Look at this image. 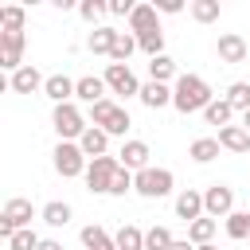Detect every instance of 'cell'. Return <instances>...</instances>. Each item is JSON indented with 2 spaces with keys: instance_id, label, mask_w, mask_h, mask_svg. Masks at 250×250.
<instances>
[{
  "instance_id": "3",
  "label": "cell",
  "mask_w": 250,
  "mask_h": 250,
  "mask_svg": "<svg viewBox=\"0 0 250 250\" xmlns=\"http://www.w3.org/2000/svg\"><path fill=\"white\" fill-rule=\"evenodd\" d=\"M51 125H55L59 141H82V133L90 129V125H86V117L78 113V105H74V102H66V105H55V113H51Z\"/></svg>"
},
{
  "instance_id": "38",
  "label": "cell",
  "mask_w": 250,
  "mask_h": 250,
  "mask_svg": "<svg viewBox=\"0 0 250 250\" xmlns=\"http://www.w3.org/2000/svg\"><path fill=\"white\" fill-rule=\"evenodd\" d=\"M133 176H137V172L121 168V172L113 176V188H109V195H125V191H133Z\"/></svg>"
},
{
  "instance_id": "22",
  "label": "cell",
  "mask_w": 250,
  "mask_h": 250,
  "mask_svg": "<svg viewBox=\"0 0 250 250\" xmlns=\"http://www.w3.org/2000/svg\"><path fill=\"white\" fill-rule=\"evenodd\" d=\"M219 137H199V141H191V148H188V156L195 160V164H211L215 156H219Z\"/></svg>"
},
{
  "instance_id": "6",
  "label": "cell",
  "mask_w": 250,
  "mask_h": 250,
  "mask_svg": "<svg viewBox=\"0 0 250 250\" xmlns=\"http://www.w3.org/2000/svg\"><path fill=\"white\" fill-rule=\"evenodd\" d=\"M117 172H121V160H117V156H98V160H90V168H86V188H90L94 195H109Z\"/></svg>"
},
{
  "instance_id": "32",
  "label": "cell",
  "mask_w": 250,
  "mask_h": 250,
  "mask_svg": "<svg viewBox=\"0 0 250 250\" xmlns=\"http://www.w3.org/2000/svg\"><path fill=\"white\" fill-rule=\"evenodd\" d=\"M191 20L195 23H215L219 20V0H195L191 4Z\"/></svg>"
},
{
  "instance_id": "9",
  "label": "cell",
  "mask_w": 250,
  "mask_h": 250,
  "mask_svg": "<svg viewBox=\"0 0 250 250\" xmlns=\"http://www.w3.org/2000/svg\"><path fill=\"white\" fill-rule=\"evenodd\" d=\"M105 86L113 90V94H125V98H141V82H137V74L129 70V62H109L105 66Z\"/></svg>"
},
{
  "instance_id": "25",
  "label": "cell",
  "mask_w": 250,
  "mask_h": 250,
  "mask_svg": "<svg viewBox=\"0 0 250 250\" xmlns=\"http://www.w3.org/2000/svg\"><path fill=\"white\" fill-rule=\"evenodd\" d=\"M113 246H117V250H145V230L133 227V223H125V227L113 234Z\"/></svg>"
},
{
  "instance_id": "34",
  "label": "cell",
  "mask_w": 250,
  "mask_h": 250,
  "mask_svg": "<svg viewBox=\"0 0 250 250\" xmlns=\"http://www.w3.org/2000/svg\"><path fill=\"white\" fill-rule=\"evenodd\" d=\"M39 242H43V238H39L31 227H23V230H16V234L8 238V250H39Z\"/></svg>"
},
{
  "instance_id": "41",
  "label": "cell",
  "mask_w": 250,
  "mask_h": 250,
  "mask_svg": "<svg viewBox=\"0 0 250 250\" xmlns=\"http://www.w3.org/2000/svg\"><path fill=\"white\" fill-rule=\"evenodd\" d=\"M172 250H195V242H188V238H176V242H172Z\"/></svg>"
},
{
  "instance_id": "15",
  "label": "cell",
  "mask_w": 250,
  "mask_h": 250,
  "mask_svg": "<svg viewBox=\"0 0 250 250\" xmlns=\"http://www.w3.org/2000/svg\"><path fill=\"white\" fill-rule=\"evenodd\" d=\"M43 82H47V78H43L31 62H23V66L12 74V90H16V94H35V90H43Z\"/></svg>"
},
{
  "instance_id": "28",
  "label": "cell",
  "mask_w": 250,
  "mask_h": 250,
  "mask_svg": "<svg viewBox=\"0 0 250 250\" xmlns=\"http://www.w3.org/2000/svg\"><path fill=\"white\" fill-rule=\"evenodd\" d=\"M148 78H152V82H164V86H168V82L176 78V62H172L168 55H156V59H148Z\"/></svg>"
},
{
  "instance_id": "42",
  "label": "cell",
  "mask_w": 250,
  "mask_h": 250,
  "mask_svg": "<svg viewBox=\"0 0 250 250\" xmlns=\"http://www.w3.org/2000/svg\"><path fill=\"white\" fill-rule=\"evenodd\" d=\"M39 250H62V246H59L55 238H43V242H39Z\"/></svg>"
},
{
  "instance_id": "44",
  "label": "cell",
  "mask_w": 250,
  "mask_h": 250,
  "mask_svg": "<svg viewBox=\"0 0 250 250\" xmlns=\"http://www.w3.org/2000/svg\"><path fill=\"white\" fill-rule=\"evenodd\" d=\"M195 250H219V246H215V242H203V246H195Z\"/></svg>"
},
{
  "instance_id": "43",
  "label": "cell",
  "mask_w": 250,
  "mask_h": 250,
  "mask_svg": "<svg viewBox=\"0 0 250 250\" xmlns=\"http://www.w3.org/2000/svg\"><path fill=\"white\" fill-rule=\"evenodd\" d=\"M242 129H246V133H250V109H246V113H242Z\"/></svg>"
},
{
  "instance_id": "18",
  "label": "cell",
  "mask_w": 250,
  "mask_h": 250,
  "mask_svg": "<svg viewBox=\"0 0 250 250\" xmlns=\"http://www.w3.org/2000/svg\"><path fill=\"white\" fill-rule=\"evenodd\" d=\"M105 78H94V74H86V78H78V86H74V98H82V102H90V105H98V102H105Z\"/></svg>"
},
{
  "instance_id": "39",
  "label": "cell",
  "mask_w": 250,
  "mask_h": 250,
  "mask_svg": "<svg viewBox=\"0 0 250 250\" xmlns=\"http://www.w3.org/2000/svg\"><path fill=\"white\" fill-rule=\"evenodd\" d=\"M133 8H137L133 0H109V12H113V16H125V20H129V16H133Z\"/></svg>"
},
{
  "instance_id": "30",
  "label": "cell",
  "mask_w": 250,
  "mask_h": 250,
  "mask_svg": "<svg viewBox=\"0 0 250 250\" xmlns=\"http://www.w3.org/2000/svg\"><path fill=\"white\" fill-rule=\"evenodd\" d=\"M137 47L148 55V59H156V55H164V31L156 27V31H145V35H137Z\"/></svg>"
},
{
  "instance_id": "8",
  "label": "cell",
  "mask_w": 250,
  "mask_h": 250,
  "mask_svg": "<svg viewBox=\"0 0 250 250\" xmlns=\"http://www.w3.org/2000/svg\"><path fill=\"white\" fill-rule=\"evenodd\" d=\"M230 211H234V191L227 184H211L203 191V215L207 219H227Z\"/></svg>"
},
{
  "instance_id": "12",
  "label": "cell",
  "mask_w": 250,
  "mask_h": 250,
  "mask_svg": "<svg viewBox=\"0 0 250 250\" xmlns=\"http://www.w3.org/2000/svg\"><path fill=\"white\" fill-rule=\"evenodd\" d=\"M117 156H121V168H129V172H145L148 168V145L145 141H125Z\"/></svg>"
},
{
  "instance_id": "10",
  "label": "cell",
  "mask_w": 250,
  "mask_h": 250,
  "mask_svg": "<svg viewBox=\"0 0 250 250\" xmlns=\"http://www.w3.org/2000/svg\"><path fill=\"white\" fill-rule=\"evenodd\" d=\"M0 66L12 74L23 66V31H0Z\"/></svg>"
},
{
  "instance_id": "36",
  "label": "cell",
  "mask_w": 250,
  "mask_h": 250,
  "mask_svg": "<svg viewBox=\"0 0 250 250\" xmlns=\"http://www.w3.org/2000/svg\"><path fill=\"white\" fill-rule=\"evenodd\" d=\"M105 12H109V4H102V0H82V4H78V16H82L86 23H98ZM98 27H102V23H98Z\"/></svg>"
},
{
  "instance_id": "19",
  "label": "cell",
  "mask_w": 250,
  "mask_h": 250,
  "mask_svg": "<svg viewBox=\"0 0 250 250\" xmlns=\"http://www.w3.org/2000/svg\"><path fill=\"white\" fill-rule=\"evenodd\" d=\"M141 102H145L148 109H164V105H172V90H168L164 82H152V78H148V82L141 86Z\"/></svg>"
},
{
  "instance_id": "21",
  "label": "cell",
  "mask_w": 250,
  "mask_h": 250,
  "mask_svg": "<svg viewBox=\"0 0 250 250\" xmlns=\"http://www.w3.org/2000/svg\"><path fill=\"white\" fill-rule=\"evenodd\" d=\"M113 43H117V27L102 23V27L90 31V51H94V55H113Z\"/></svg>"
},
{
  "instance_id": "14",
  "label": "cell",
  "mask_w": 250,
  "mask_h": 250,
  "mask_svg": "<svg viewBox=\"0 0 250 250\" xmlns=\"http://www.w3.org/2000/svg\"><path fill=\"white\" fill-rule=\"evenodd\" d=\"M160 12H156V4H137L133 8V16H129V31L133 35H145V31H156L160 27V20H156Z\"/></svg>"
},
{
  "instance_id": "23",
  "label": "cell",
  "mask_w": 250,
  "mask_h": 250,
  "mask_svg": "<svg viewBox=\"0 0 250 250\" xmlns=\"http://www.w3.org/2000/svg\"><path fill=\"white\" fill-rule=\"evenodd\" d=\"M203 117H207V125H219V129H227V125H230V117H234V105H230L227 98H215V102L203 109Z\"/></svg>"
},
{
  "instance_id": "40",
  "label": "cell",
  "mask_w": 250,
  "mask_h": 250,
  "mask_svg": "<svg viewBox=\"0 0 250 250\" xmlns=\"http://www.w3.org/2000/svg\"><path fill=\"white\" fill-rule=\"evenodd\" d=\"M156 12H168V16H176V12H184V0H156Z\"/></svg>"
},
{
  "instance_id": "29",
  "label": "cell",
  "mask_w": 250,
  "mask_h": 250,
  "mask_svg": "<svg viewBox=\"0 0 250 250\" xmlns=\"http://www.w3.org/2000/svg\"><path fill=\"white\" fill-rule=\"evenodd\" d=\"M227 234H230L234 242L250 238V211H230V215H227Z\"/></svg>"
},
{
  "instance_id": "16",
  "label": "cell",
  "mask_w": 250,
  "mask_h": 250,
  "mask_svg": "<svg viewBox=\"0 0 250 250\" xmlns=\"http://www.w3.org/2000/svg\"><path fill=\"white\" fill-rule=\"evenodd\" d=\"M74 86H78V82H70L66 74H51V78L43 82V94H47L55 105H66V102L74 98Z\"/></svg>"
},
{
  "instance_id": "11",
  "label": "cell",
  "mask_w": 250,
  "mask_h": 250,
  "mask_svg": "<svg viewBox=\"0 0 250 250\" xmlns=\"http://www.w3.org/2000/svg\"><path fill=\"white\" fill-rule=\"evenodd\" d=\"M215 51H219V62H242L246 59V39L242 35H234V31H227V35H219V43H215Z\"/></svg>"
},
{
  "instance_id": "37",
  "label": "cell",
  "mask_w": 250,
  "mask_h": 250,
  "mask_svg": "<svg viewBox=\"0 0 250 250\" xmlns=\"http://www.w3.org/2000/svg\"><path fill=\"white\" fill-rule=\"evenodd\" d=\"M0 27L4 31H23V8H16V4L0 8Z\"/></svg>"
},
{
  "instance_id": "17",
  "label": "cell",
  "mask_w": 250,
  "mask_h": 250,
  "mask_svg": "<svg viewBox=\"0 0 250 250\" xmlns=\"http://www.w3.org/2000/svg\"><path fill=\"white\" fill-rule=\"evenodd\" d=\"M78 148H82L90 160H98V156H105V148H109V133H105V129H98V125H90V129L82 133Z\"/></svg>"
},
{
  "instance_id": "33",
  "label": "cell",
  "mask_w": 250,
  "mask_h": 250,
  "mask_svg": "<svg viewBox=\"0 0 250 250\" xmlns=\"http://www.w3.org/2000/svg\"><path fill=\"white\" fill-rule=\"evenodd\" d=\"M137 51V35H129V31H117V43H113V62H129V55Z\"/></svg>"
},
{
  "instance_id": "7",
  "label": "cell",
  "mask_w": 250,
  "mask_h": 250,
  "mask_svg": "<svg viewBox=\"0 0 250 250\" xmlns=\"http://www.w3.org/2000/svg\"><path fill=\"white\" fill-rule=\"evenodd\" d=\"M31 219H35V207H31V199H8L4 203V215H0V234L4 238H12L16 230H23V227H31Z\"/></svg>"
},
{
  "instance_id": "24",
  "label": "cell",
  "mask_w": 250,
  "mask_h": 250,
  "mask_svg": "<svg viewBox=\"0 0 250 250\" xmlns=\"http://www.w3.org/2000/svg\"><path fill=\"white\" fill-rule=\"evenodd\" d=\"M39 219H43L47 227H66V223L74 219V211H70V203H59V199H51V203L39 211Z\"/></svg>"
},
{
  "instance_id": "26",
  "label": "cell",
  "mask_w": 250,
  "mask_h": 250,
  "mask_svg": "<svg viewBox=\"0 0 250 250\" xmlns=\"http://www.w3.org/2000/svg\"><path fill=\"white\" fill-rule=\"evenodd\" d=\"M215 227H219V219H195V223H188V242H195V246H203V242H211L215 238Z\"/></svg>"
},
{
  "instance_id": "13",
  "label": "cell",
  "mask_w": 250,
  "mask_h": 250,
  "mask_svg": "<svg viewBox=\"0 0 250 250\" xmlns=\"http://www.w3.org/2000/svg\"><path fill=\"white\" fill-rule=\"evenodd\" d=\"M176 215H180L184 223H195V219H203V191H195V188L180 191V195H176Z\"/></svg>"
},
{
  "instance_id": "2",
  "label": "cell",
  "mask_w": 250,
  "mask_h": 250,
  "mask_svg": "<svg viewBox=\"0 0 250 250\" xmlns=\"http://www.w3.org/2000/svg\"><path fill=\"white\" fill-rule=\"evenodd\" d=\"M90 117H94V125L98 129H105L109 137H125V129L133 125L129 121V113H125V105H117V102H98V105H90Z\"/></svg>"
},
{
  "instance_id": "1",
  "label": "cell",
  "mask_w": 250,
  "mask_h": 250,
  "mask_svg": "<svg viewBox=\"0 0 250 250\" xmlns=\"http://www.w3.org/2000/svg\"><path fill=\"white\" fill-rule=\"evenodd\" d=\"M211 102H215V98H211V86H207L199 74H180V78H176V86H172V105H176L180 113H203Z\"/></svg>"
},
{
  "instance_id": "4",
  "label": "cell",
  "mask_w": 250,
  "mask_h": 250,
  "mask_svg": "<svg viewBox=\"0 0 250 250\" xmlns=\"http://www.w3.org/2000/svg\"><path fill=\"white\" fill-rule=\"evenodd\" d=\"M172 184H176V180H172V172H168V168H152V164H148L145 172H137V176H133V191H137V195H145V199H160V195H168V191H172Z\"/></svg>"
},
{
  "instance_id": "35",
  "label": "cell",
  "mask_w": 250,
  "mask_h": 250,
  "mask_svg": "<svg viewBox=\"0 0 250 250\" xmlns=\"http://www.w3.org/2000/svg\"><path fill=\"white\" fill-rule=\"evenodd\" d=\"M227 102L234 105V109H250V82H230V90H227Z\"/></svg>"
},
{
  "instance_id": "5",
  "label": "cell",
  "mask_w": 250,
  "mask_h": 250,
  "mask_svg": "<svg viewBox=\"0 0 250 250\" xmlns=\"http://www.w3.org/2000/svg\"><path fill=\"white\" fill-rule=\"evenodd\" d=\"M86 152L78 148V141H59L55 145V172L59 176H66V180H74V176H86Z\"/></svg>"
},
{
  "instance_id": "20",
  "label": "cell",
  "mask_w": 250,
  "mask_h": 250,
  "mask_svg": "<svg viewBox=\"0 0 250 250\" xmlns=\"http://www.w3.org/2000/svg\"><path fill=\"white\" fill-rule=\"evenodd\" d=\"M219 145L227 152H250V133L242 125H227V129H219Z\"/></svg>"
},
{
  "instance_id": "27",
  "label": "cell",
  "mask_w": 250,
  "mask_h": 250,
  "mask_svg": "<svg viewBox=\"0 0 250 250\" xmlns=\"http://www.w3.org/2000/svg\"><path fill=\"white\" fill-rule=\"evenodd\" d=\"M82 246H86V250H117V246H113V238H109L98 223L82 227Z\"/></svg>"
},
{
  "instance_id": "31",
  "label": "cell",
  "mask_w": 250,
  "mask_h": 250,
  "mask_svg": "<svg viewBox=\"0 0 250 250\" xmlns=\"http://www.w3.org/2000/svg\"><path fill=\"white\" fill-rule=\"evenodd\" d=\"M172 230L168 227H152V230H145V250H172Z\"/></svg>"
}]
</instances>
